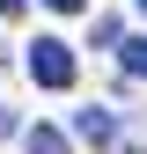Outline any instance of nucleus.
Returning <instances> with one entry per match:
<instances>
[{"mask_svg":"<svg viewBox=\"0 0 147 154\" xmlns=\"http://www.w3.org/2000/svg\"><path fill=\"white\" fill-rule=\"evenodd\" d=\"M30 81L37 88H74V51L59 44V37H37L30 44Z\"/></svg>","mask_w":147,"mask_h":154,"instance_id":"f257e3e1","label":"nucleus"},{"mask_svg":"<svg viewBox=\"0 0 147 154\" xmlns=\"http://www.w3.org/2000/svg\"><path fill=\"white\" fill-rule=\"evenodd\" d=\"M74 132H81V140H96V147H110L118 118H110V110H81V118H74Z\"/></svg>","mask_w":147,"mask_h":154,"instance_id":"f03ea898","label":"nucleus"},{"mask_svg":"<svg viewBox=\"0 0 147 154\" xmlns=\"http://www.w3.org/2000/svg\"><path fill=\"white\" fill-rule=\"evenodd\" d=\"M22 140H30V154H66V132L59 125H30Z\"/></svg>","mask_w":147,"mask_h":154,"instance_id":"7ed1b4c3","label":"nucleus"},{"mask_svg":"<svg viewBox=\"0 0 147 154\" xmlns=\"http://www.w3.org/2000/svg\"><path fill=\"white\" fill-rule=\"evenodd\" d=\"M118 66L133 73V81H147V37H133V44H118Z\"/></svg>","mask_w":147,"mask_h":154,"instance_id":"20e7f679","label":"nucleus"},{"mask_svg":"<svg viewBox=\"0 0 147 154\" xmlns=\"http://www.w3.org/2000/svg\"><path fill=\"white\" fill-rule=\"evenodd\" d=\"M44 8H59V15H81V8H88V0H44Z\"/></svg>","mask_w":147,"mask_h":154,"instance_id":"39448f33","label":"nucleus"},{"mask_svg":"<svg viewBox=\"0 0 147 154\" xmlns=\"http://www.w3.org/2000/svg\"><path fill=\"white\" fill-rule=\"evenodd\" d=\"M15 8H22V0H0V15H15Z\"/></svg>","mask_w":147,"mask_h":154,"instance_id":"423d86ee","label":"nucleus"},{"mask_svg":"<svg viewBox=\"0 0 147 154\" xmlns=\"http://www.w3.org/2000/svg\"><path fill=\"white\" fill-rule=\"evenodd\" d=\"M140 15H147V0H140Z\"/></svg>","mask_w":147,"mask_h":154,"instance_id":"0eeeda50","label":"nucleus"}]
</instances>
